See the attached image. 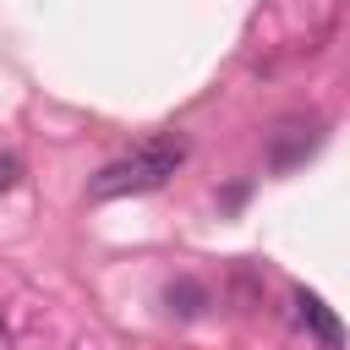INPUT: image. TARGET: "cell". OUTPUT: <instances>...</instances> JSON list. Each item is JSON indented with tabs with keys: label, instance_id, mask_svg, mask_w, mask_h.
<instances>
[{
	"label": "cell",
	"instance_id": "6da1fadb",
	"mask_svg": "<svg viewBox=\"0 0 350 350\" xmlns=\"http://www.w3.org/2000/svg\"><path fill=\"white\" fill-rule=\"evenodd\" d=\"M186 164V137L180 131H159V137H142L131 153L109 159L93 180H88V197L93 202H109V197H137V191H159L175 170Z\"/></svg>",
	"mask_w": 350,
	"mask_h": 350
},
{
	"label": "cell",
	"instance_id": "7a4b0ae2",
	"mask_svg": "<svg viewBox=\"0 0 350 350\" xmlns=\"http://www.w3.org/2000/svg\"><path fill=\"white\" fill-rule=\"evenodd\" d=\"M317 120H301V115H290V120H279L273 126V137H268V164L273 170H290V164H301L312 148H317Z\"/></svg>",
	"mask_w": 350,
	"mask_h": 350
},
{
	"label": "cell",
	"instance_id": "3957f363",
	"mask_svg": "<svg viewBox=\"0 0 350 350\" xmlns=\"http://www.w3.org/2000/svg\"><path fill=\"white\" fill-rule=\"evenodd\" d=\"M295 312H301V323L323 339V350H339L345 345V328H339V317L323 306V295H312V290H295Z\"/></svg>",
	"mask_w": 350,
	"mask_h": 350
},
{
	"label": "cell",
	"instance_id": "277c9868",
	"mask_svg": "<svg viewBox=\"0 0 350 350\" xmlns=\"http://www.w3.org/2000/svg\"><path fill=\"white\" fill-rule=\"evenodd\" d=\"M164 301H170L175 312H197V301H202V290H197L191 279H180V284H170V290H164Z\"/></svg>",
	"mask_w": 350,
	"mask_h": 350
},
{
	"label": "cell",
	"instance_id": "5b68a950",
	"mask_svg": "<svg viewBox=\"0 0 350 350\" xmlns=\"http://www.w3.org/2000/svg\"><path fill=\"white\" fill-rule=\"evenodd\" d=\"M16 175H22V164H16L11 153H0V191H11V186H16Z\"/></svg>",
	"mask_w": 350,
	"mask_h": 350
}]
</instances>
